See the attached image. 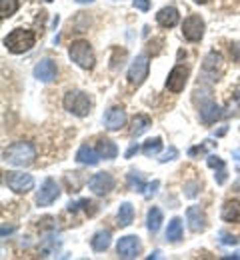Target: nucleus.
Masks as SVG:
<instances>
[{
	"label": "nucleus",
	"mask_w": 240,
	"mask_h": 260,
	"mask_svg": "<svg viewBox=\"0 0 240 260\" xmlns=\"http://www.w3.org/2000/svg\"><path fill=\"white\" fill-rule=\"evenodd\" d=\"M2 160L10 166H18V168H24V166H30L36 160V148L32 142H14L10 144L8 148L2 150Z\"/></svg>",
	"instance_id": "obj_1"
},
{
	"label": "nucleus",
	"mask_w": 240,
	"mask_h": 260,
	"mask_svg": "<svg viewBox=\"0 0 240 260\" xmlns=\"http://www.w3.org/2000/svg\"><path fill=\"white\" fill-rule=\"evenodd\" d=\"M36 42L35 30H24V28H16L4 38V46L8 48V52L12 54H22L28 52Z\"/></svg>",
	"instance_id": "obj_2"
},
{
	"label": "nucleus",
	"mask_w": 240,
	"mask_h": 260,
	"mask_svg": "<svg viewBox=\"0 0 240 260\" xmlns=\"http://www.w3.org/2000/svg\"><path fill=\"white\" fill-rule=\"evenodd\" d=\"M68 56L74 64H78L80 68H84V70H92V68H94V62H96L94 50H92V46H90L86 40H76V42H72L68 48Z\"/></svg>",
	"instance_id": "obj_3"
},
{
	"label": "nucleus",
	"mask_w": 240,
	"mask_h": 260,
	"mask_svg": "<svg viewBox=\"0 0 240 260\" xmlns=\"http://www.w3.org/2000/svg\"><path fill=\"white\" fill-rule=\"evenodd\" d=\"M62 104H64V108L68 110L70 114H74L78 118L88 116L90 114V108H92L90 98H88L86 92H82V90H70V92H66Z\"/></svg>",
	"instance_id": "obj_4"
},
{
	"label": "nucleus",
	"mask_w": 240,
	"mask_h": 260,
	"mask_svg": "<svg viewBox=\"0 0 240 260\" xmlns=\"http://www.w3.org/2000/svg\"><path fill=\"white\" fill-rule=\"evenodd\" d=\"M222 72H224V60H222L220 52H216V50L208 52L204 62H202V78L216 82L222 76Z\"/></svg>",
	"instance_id": "obj_5"
},
{
	"label": "nucleus",
	"mask_w": 240,
	"mask_h": 260,
	"mask_svg": "<svg viewBox=\"0 0 240 260\" xmlns=\"http://www.w3.org/2000/svg\"><path fill=\"white\" fill-rule=\"evenodd\" d=\"M4 180H6L8 188L14 190L16 194H26L35 188V178L30 174H24V172H8Z\"/></svg>",
	"instance_id": "obj_6"
},
{
	"label": "nucleus",
	"mask_w": 240,
	"mask_h": 260,
	"mask_svg": "<svg viewBox=\"0 0 240 260\" xmlns=\"http://www.w3.org/2000/svg\"><path fill=\"white\" fill-rule=\"evenodd\" d=\"M148 70H150L148 56L146 54H138L136 58L132 60L130 68H128V82L134 84V86H140L148 78Z\"/></svg>",
	"instance_id": "obj_7"
},
{
	"label": "nucleus",
	"mask_w": 240,
	"mask_h": 260,
	"mask_svg": "<svg viewBox=\"0 0 240 260\" xmlns=\"http://www.w3.org/2000/svg\"><path fill=\"white\" fill-rule=\"evenodd\" d=\"M198 112H200V120H202L204 124H214L218 118H222V108L210 98V92H208V90H204V96H202Z\"/></svg>",
	"instance_id": "obj_8"
},
{
	"label": "nucleus",
	"mask_w": 240,
	"mask_h": 260,
	"mask_svg": "<svg viewBox=\"0 0 240 260\" xmlns=\"http://www.w3.org/2000/svg\"><path fill=\"white\" fill-rule=\"evenodd\" d=\"M116 252H118V256L124 260H130V258H136L138 254L142 252V244H140V240H138V236H122L120 240H118V244H116Z\"/></svg>",
	"instance_id": "obj_9"
},
{
	"label": "nucleus",
	"mask_w": 240,
	"mask_h": 260,
	"mask_svg": "<svg viewBox=\"0 0 240 260\" xmlns=\"http://www.w3.org/2000/svg\"><path fill=\"white\" fill-rule=\"evenodd\" d=\"M58 196H60V186L56 184V180L54 178H46L42 182L38 194H36V204L38 206H50Z\"/></svg>",
	"instance_id": "obj_10"
},
{
	"label": "nucleus",
	"mask_w": 240,
	"mask_h": 260,
	"mask_svg": "<svg viewBox=\"0 0 240 260\" xmlns=\"http://www.w3.org/2000/svg\"><path fill=\"white\" fill-rule=\"evenodd\" d=\"M182 34L188 42H198L204 36V20L200 16H188L182 22Z\"/></svg>",
	"instance_id": "obj_11"
},
{
	"label": "nucleus",
	"mask_w": 240,
	"mask_h": 260,
	"mask_svg": "<svg viewBox=\"0 0 240 260\" xmlns=\"http://www.w3.org/2000/svg\"><path fill=\"white\" fill-rule=\"evenodd\" d=\"M88 188L96 196L108 194L114 188V176L110 172H98L88 180Z\"/></svg>",
	"instance_id": "obj_12"
},
{
	"label": "nucleus",
	"mask_w": 240,
	"mask_h": 260,
	"mask_svg": "<svg viewBox=\"0 0 240 260\" xmlns=\"http://www.w3.org/2000/svg\"><path fill=\"white\" fill-rule=\"evenodd\" d=\"M186 80H188V68L180 64L174 66L170 70V74H168V78H166V88H168L170 92H174V94H178V92L184 90Z\"/></svg>",
	"instance_id": "obj_13"
},
{
	"label": "nucleus",
	"mask_w": 240,
	"mask_h": 260,
	"mask_svg": "<svg viewBox=\"0 0 240 260\" xmlns=\"http://www.w3.org/2000/svg\"><path fill=\"white\" fill-rule=\"evenodd\" d=\"M126 124V112L122 106H112L104 114V126L108 130H118Z\"/></svg>",
	"instance_id": "obj_14"
},
{
	"label": "nucleus",
	"mask_w": 240,
	"mask_h": 260,
	"mask_svg": "<svg viewBox=\"0 0 240 260\" xmlns=\"http://www.w3.org/2000/svg\"><path fill=\"white\" fill-rule=\"evenodd\" d=\"M186 222L192 232H202L206 228V214L200 206H188L186 210Z\"/></svg>",
	"instance_id": "obj_15"
},
{
	"label": "nucleus",
	"mask_w": 240,
	"mask_h": 260,
	"mask_svg": "<svg viewBox=\"0 0 240 260\" xmlns=\"http://www.w3.org/2000/svg\"><path fill=\"white\" fill-rule=\"evenodd\" d=\"M56 64L50 58H44L35 66V78H38L40 82H52L56 78Z\"/></svg>",
	"instance_id": "obj_16"
},
{
	"label": "nucleus",
	"mask_w": 240,
	"mask_h": 260,
	"mask_svg": "<svg viewBox=\"0 0 240 260\" xmlns=\"http://www.w3.org/2000/svg\"><path fill=\"white\" fill-rule=\"evenodd\" d=\"M178 20H180V14H178V10L174 6H164L156 14V22L162 28H174L178 24Z\"/></svg>",
	"instance_id": "obj_17"
},
{
	"label": "nucleus",
	"mask_w": 240,
	"mask_h": 260,
	"mask_svg": "<svg viewBox=\"0 0 240 260\" xmlns=\"http://www.w3.org/2000/svg\"><path fill=\"white\" fill-rule=\"evenodd\" d=\"M76 160H78L80 164H86V166H96V164L100 162V154H98V150H94L92 146L84 144V146L78 148V152H76Z\"/></svg>",
	"instance_id": "obj_18"
},
{
	"label": "nucleus",
	"mask_w": 240,
	"mask_h": 260,
	"mask_svg": "<svg viewBox=\"0 0 240 260\" xmlns=\"http://www.w3.org/2000/svg\"><path fill=\"white\" fill-rule=\"evenodd\" d=\"M220 216L224 222H240V200H226Z\"/></svg>",
	"instance_id": "obj_19"
},
{
	"label": "nucleus",
	"mask_w": 240,
	"mask_h": 260,
	"mask_svg": "<svg viewBox=\"0 0 240 260\" xmlns=\"http://www.w3.org/2000/svg\"><path fill=\"white\" fill-rule=\"evenodd\" d=\"M96 150H98L100 158H104V160H112V158L118 156V146H116L112 140H108V138H100V140H98Z\"/></svg>",
	"instance_id": "obj_20"
},
{
	"label": "nucleus",
	"mask_w": 240,
	"mask_h": 260,
	"mask_svg": "<svg viewBox=\"0 0 240 260\" xmlns=\"http://www.w3.org/2000/svg\"><path fill=\"white\" fill-rule=\"evenodd\" d=\"M110 242H112L110 230H98V232L92 236L90 246H92V250H96V252H104V250L110 246Z\"/></svg>",
	"instance_id": "obj_21"
},
{
	"label": "nucleus",
	"mask_w": 240,
	"mask_h": 260,
	"mask_svg": "<svg viewBox=\"0 0 240 260\" xmlns=\"http://www.w3.org/2000/svg\"><path fill=\"white\" fill-rule=\"evenodd\" d=\"M162 226V210L160 208H156V206H152L150 210H148V214H146V228L152 232V234H156L158 230Z\"/></svg>",
	"instance_id": "obj_22"
},
{
	"label": "nucleus",
	"mask_w": 240,
	"mask_h": 260,
	"mask_svg": "<svg viewBox=\"0 0 240 260\" xmlns=\"http://www.w3.org/2000/svg\"><path fill=\"white\" fill-rule=\"evenodd\" d=\"M150 126H152L150 116H146V114H136L134 120H132V126H130V136L136 138V136H140V134H144Z\"/></svg>",
	"instance_id": "obj_23"
},
{
	"label": "nucleus",
	"mask_w": 240,
	"mask_h": 260,
	"mask_svg": "<svg viewBox=\"0 0 240 260\" xmlns=\"http://www.w3.org/2000/svg\"><path fill=\"white\" fill-rule=\"evenodd\" d=\"M206 162H208L210 168H214V170L218 168V172L214 174V178H216L218 184H224V182H226V164H224V160L218 158V156H214V154H210V156L206 158Z\"/></svg>",
	"instance_id": "obj_24"
},
{
	"label": "nucleus",
	"mask_w": 240,
	"mask_h": 260,
	"mask_svg": "<svg viewBox=\"0 0 240 260\" xmlns=\"http://www.w3.org/2000/svg\"><path fill=\"white\" fill-rule=\"evenodd\" d=\"M118 224L124 228V226H130L132 224V218H134V208L130 202H122L120 208H118Z\"/></svg>",
	"instance_id": "obj_25"
},
{
	"label": "nucleus",
	"mask_w": 240,
	"mask_h": 260,
	"mask_svg": "<svg viewBox=\"0 0 240 260\" xmlns=\"http://www.w3.org/2000/svg\"><path fill=\"white\" fill-rule=\"evenodd\" d=\"M166 238H168V242H180V238H182V220L180 218H172L168 222Z\"/></svg>",
	"instance_id": "obj_26"
},
{
	"label": "nucleus",
	"mask_w": 240,
	"mask_h": 260,
	"mask_svg": "<svg viewBox=\"0 0 240 260\" xmlns=\"http://www.w3.org/2000/svg\"><path fill=\"white\" fill-rule=\"evenodd\" d=\"M126 180H128V188L130 190H134V192H142L144 194V190H146V182H144V178H142V174H138V172H128V176H126Z\"/></svg>",
	"instance_id": "obj_27"
},
{
	"label": "nucleus",
	"mask_w": 240,
	"mask_h": 260,
	"mask_svg": "<svg viewBox=\"0 0 240 260\" xmlns=\"http://www.w3.org/2000/svg\"><path fill=\"white\" fill-rule=\"evenodd\" d=\"M18 10V0H0V18L6 20Z\"/></svg>",
	"instance_id": "obj_28"
},
{
	"label": "nucleus",
	"mask_w": 240,
	"mask_h": 260,
	"mask_svg": "<svg viewBox=\"0 0 240 260\" xmlns=\"http://www.w3.org/2000/svg\"><path fill=\"white\" fill-rule=\"evenodd\" d=\"M162 150V140L160 138H152V140H146L144 146H142V152L144 156H154Z\"/></svg>",
	"instance_id": "obj_29"
},
{
	"label": "nucleus",
	"mask_w": 240,
	"mask_h": 260,
	"mask_svg": "<svg viewBox=\"0 0 240 260\" xmlns=\"http://www.w3.org/2000/svg\"><path fill=\"white\" fill-rule=\"evenodd\" d=\"M50 238H52V236H50ZM50 238H46V240H44V246L40 248L42 256H52V254L60 248V240H50Z\"/></svg>",
	"instance_id": "obj_30"
},
{
	"label": "nucleus",
	"mask_w": 240,
	"mask_h": 260,
	"mask_svg": "<svg viewBox=\"0 0 240 260\" xmlns=\"http://www.w3.org/2000/svg\"><path fill=\"white\" fill-rule=\"evenodd\" d=\"M158 186H160V182H158V180H152V182L146 186V190H144V198H152V196L156 194Z\"/></svg>",
	"instance_id": "obj_31"
},
{
	"label": "nucleus",
	"mask_w": 240,
	"mask_h": 260,
	"mask_svg": "<svg viewBox=\"0 0 240 260\" xmlns=\"http://www.w3.org/2000/svg\"><path fill=\"white\" fill-rule=\"evenodd\" d=\"M220 242H222V244H238L240 238L238 236L228 234V232H222V234H220Z\"/></svg>",
	"instance_id": "obj_32"
},
{
	"label": "nucleus",
	"mask_w": 240,
	"mask_h": 260,
	"mask_svg": "<svg viewBox=\"0 0 240 260\" xmlns=\"http://www.w3.org/2000/svg\"><path fill=\"white\" fill-rule=\"evenodd\" d=\"M176 156H178V150H176L174 146H170V148H168V152H164V154H162L160 162H170V160H174Z\"/></svg>",
	"instance_id": "obj_33"
},
{
	"label": "nucleus",
	"mask_w": 240,
	"mask_h": 260,
	"mask_svg": "<svg viewBox=\"0 0 240 260\" xmlns=\"http://www.w3.org/2000/svg\"><path fill=\"white\" fill-rule=\"evenodd\" d=\"M230 54H232V60L234 62H240V42L230 44Z\"/></svg>",
	"instance_id": "obj_34"
},
{
	"label": "nucleus",
	"mask_w": 240,
	"mask_h": 260,
	"mask_svg": "<svg viewBox=\"0 0 240 260\" xmlns=\"http://www.w3.org/2000/svg\"><path fill=\"white\" fill-rule=\"evenodd\" d=\"M132 4H134V8L142 10V12H146L150 8V0H132Z\"/></svg>",
	"instance_id": "obj_35"
},
{
	"label": "nucleus",
	"mask_w": 240,
	"mask_h": 260,
	"mask_svg": "<svg viewBox=\"0 0 240 260\" xmlns=\"http://www.w3.org/2000/svg\"><path fill=\"white\" fill-rule=\"evenodd\" d=\"M210 144H212V142H208V144H204V146H194V148H190V150H188V154H190V156H196V154H204L206 146H210Z\"/></svg>",
	"instance_id": "obj_36"
},
{
	"label": "nucleus",
	"mask_w": 240,
	"mask_h": 260,
	"mask_svg": "<svg viewBox=\"0 0 240 260\" xmlns=\"http://www.w3.org/2000/svg\"><path fill=\"white\" fill-rule=\"evenodd\" d=\"M196 194H198V184H188L186 186V196L188 198H194Z\"/></svg>",
	"instance_id": "obj_37"
},
{
	"label": "nucleus",
	"mask_w": 240,
	"mask_h": 260,
	"mask_svg": "<svg viewBox=\"0 0 240 260\" xmlns=\"http://www.w3.org/2000/svg\"><path fill=\"white\" fill-rule=\"evenodd\" d=\"M138 150H140V148H138V144H132V146H130V148L126 150V154H124V156H126V158H132V156L136 154Z\"/></svg>",
	"instance_id": "obj_38"
},
{
	"label": "nucleus",
	"mask_w": 240,
	"mask_h": 260,
	"mask_svg": "<svg viewBox=\"0 0 240 260\" xmlns=\"http://www.w3.org/2000/svg\"><path fill=\"white\" fill-rule=\"evenodd\" d=\"M232 158H234V160H238V162H240V148H236V150L232 152Z\"/></svg>",
	"instance_id": "obj_39"
},
{
	"label": "nucleus",
	"mask_w": 240,
	"mask_h": 260,
	"mask_svg": "<svg viewBox=\"0 0 240 260\" xmlns=\"http://www.w3.org/2000/svg\"><path fill=\"white\" fill-rule=\"evenodd\" d=\"M14 228H6V226H2V236H6V234H10Z\"/></svg>",
	"instance_id": "obj_40"
},
{
	"label": "nucleus",
	"mask_w": 240,
	"mask_h": 260,
	"mask_svg": "<svg viewBox=\"0 0 240 260\" xmlns=\"http://www.w3.org/2000/svg\"><path fill=\"white\" fill-rule=\"evenodd\" d=\"M234 98H236V102L240 104V88H236V92H234Z\"/></svg>",
	"instance_id": "obj_41"
},
{
	"label": "nucleus",
	"mask_w": 240,
	"mask_h": 260,
	"mask_svg": "<svg viewBox=\"0 0 240 260\" xmlns=\"http://www.w3.org/2000/svg\"><path fill=\"white\" fill-rule=\"evenodd\" d=\"M78 4H88V2H94V0H76Z\"/></svg>",
	"instance_id": "obj_42"
},
{
	"label": "nucleus",
	"mask_w": 240,
	"mask_h": 260,
	"mask_svg": "<svg viewBox=\"0 0 240 260\" xmlns=\"http://www.w3.org/2000/svg\"><path fill=\"white\" fill-rule=\"evenodd\" d=\"M234 190H236V192H240V180L236 182V184H234Z\"/></svg>",
	"instance_id": "obj_43"
},
{
	"label": "nucleus",
	"mask_w": 240,
	"mask_h": 260,
	"mask_svg": "<svg viewBox=\"0 0 240 260\" xmlns=\"http://www.w3.org/2000/svg\"><path fill=\"white\" fill-rule=\"evenodd\" d=\"M194 2H196V4H206L208 0H194Z\"/></svg>",
	"instance_id": "obj_44"
},
{
	"label": "nucleus",
	"mask_w": 240,
	"mask_h": 260,
	"mask_svg": "<svg viewBox=\"0 0 240 260\" xmlns=\"http://www.w3.org/2000/svg\"><path fill=\"white\" fill-rule=\"evenodd\" d=\"M46 2H52V0H46Z\"/></svg>",
	"instance_id": "obj_45"
}]
</instances>
